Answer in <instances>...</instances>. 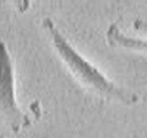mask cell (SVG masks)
I'll return each instance as SVG.
<instances>
[{
  "label": "cell",
  "instance_id": "4",
  "mask_svg": "<svg viewBox=\"0 0 147 138\" xmlns=\"http://www.w3.org/2000/svg\"><path fill=\"white\" fill-rule=\"evenodd\" d=\"M132 28L134 31L141 32V34H147V21L144 19H136L132 22Z\"/></svg>",
  "mask_w": 147,
  "mask_h": 138
},
{
  "label": "cell",
  "instance_id": "1",
  "mask_svg": "<svg viewBox=\"0 0 147 138\" xmlns=\"http://www.w3.org/2000/svg\"><path fill=\"white\" fill-rule=\"evenodd\" d=\"M41 24H43L44 31L50 37V41L56 55L63 62V65L66 66L69 73L78 81V84H81L84 88H87L88 91L99 96L103 100L118 102L125 106L138 103L140 98L137 94L116 85L100 69H97L90 60L85 59L68 41L66 37L59 31V28L56 27V24L53 22L52 18H44Z\"/></svg>",
  "mask_w": 147,
  "mask_h": 138
},
{
  "label": "cell",
  "instance_id": "3",
  "mask_svg": "<svg viewBox=\"0 0 147 138\" xmlns=\"http://www.w3.org/2000/svg\"><path fill=\"white\" fill-rule=\"evenodd\" d=\"M106 40L112 47H121L128 48L134 52H141L147 55V40L143 38H134V37L127 35L122 32L118 27V24H110L106 31Z\"/></svg>",
  "mask_w": 147,
  "mask_h": 138
},
{
  "label": "cell",
  "instance_id": "2",
  "mask_svg": "<svg viewBox=\"0 0 147 138\" xmlns=\"http://www.w3.org/2000/svg\"><path fill=\"white\" fill-rule=\"evenodd\" d=\"M0 120L18 134L30 123L28 118L18 106L15 93V68L5 41L0 40Z\"/></svg>",
  "mask_w": 147,
  "mask_h": 138
},
{
  "label": "cell",
  "instance_id": "5",
  "mask_svg": "<svg viewBox=\"0 0 147 138\" xmlns=\"http://www.w3.org/2000/svg\"><path fill=\"white\" fill-rule=\"evenodd\" d=\"M0 138H3V135H2V134H0Z\"/></svg>",
  "mask_w": 147,
  "mask_h": 138
}]
</instances>
